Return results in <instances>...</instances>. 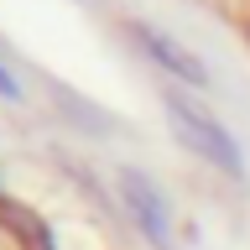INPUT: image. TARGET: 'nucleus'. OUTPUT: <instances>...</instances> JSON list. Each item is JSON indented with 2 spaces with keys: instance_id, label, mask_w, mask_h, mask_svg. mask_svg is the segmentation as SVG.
Segmentation results:
<instances>
[{
  "instance_id": "nucleus-1",
  "label": "nucleus",
  "mask_w": 250,
  "mask_h": 250,
  "mask_svg": "<svg viewBox=\"0 0 250 250\" xmlns=\"http://www.w3.org/2000/svg\"><path fill=\"white\" fill-rule=\"evenodd\" d=\"M162 104H167V115H172V130H177V141H183L193 156H203V162H208V167H219L224 177H245V156H240L234 136L214 120V115L193 109L183 94H172V89L162 94Z\"/></svg>"
},
{
  "instance_id": "nucleus-2",
  "label": "nucleus",
  "mask_w": 250,
  "mask_h": 250,
  "mask_svg": "<svg viewBox=\"0 0 250 250\" xmlns=\"http://www.w3.org/2000/svg\"><path fill=\"white\" fill-rule=\"evenodd\" d=\"M115 193H120V203L130 208V219L146 229L151 245L177 250V245H172V208H167V198L156 193V183L146 177V172H141V167H120V172H115Z\"/></svg>"
},
{
  "instance_id": "nucleus-3",
  "label": "nucleus",
  "mask_w": 250,
  "mask_h": 250,
  "mask_svg": "<svg viewBox=\"0 0 250 250\" xmlns=\"http://www.w3.org/2000/svg\"><path fill=\"white\" fill-rule=\"evenodd\" d=\"M136 42L146 47V58H151V62H162V68H167V73H177L183 83H208V68H203L188 47H177L172 37H162L156 26H136Z\"/></svg>"
},
{
  "instance_id": "nucleus-4",
  "label": "nucleus",
  "mask_w": 250,
  "mask_h": 250,
  "mask_svg": "<svg viewBox=\"0 0 250 250\" xmlns=\"http://www.w3.org/2000/svg\"><path fill=\"white\" fill-rule=\"evenodd\" d=\"M0 99H21V83L11 78V68L0 62Z\"/></svg>"
}]
</instances>
